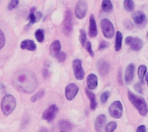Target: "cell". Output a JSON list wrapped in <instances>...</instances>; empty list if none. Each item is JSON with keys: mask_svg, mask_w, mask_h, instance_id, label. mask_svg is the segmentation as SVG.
<instances>
[{"mask_svg": "<svg viewBox=\"0 0 148 132\" xmlns=\"http://www.w3.org/2000/svg\"><path fill=\"white\" fill-rule=\"evenodd\" d=\"M13 84L19 91L25 93H32L37 87V80L32 72L21 70L16 73L13 78Z\"/></svg>", "mask_w": 148, "mask_h": 132, "instance_id": "6da1fadb", "label": "cell"}, {"mask_svg": "<svg viewBox=\"0 0 148 132\" xmlns=\"http://www.w3.org/2000/svg\"><path fill=\"white\" fill-rule=\"evenodd\" d=\"M127 94H128V99H129L130 102L138 110L139 113L141 116H146L148 112L147 105L146 100L142 97H140L138 95H135L131 91H128V93Z\"/></svg>", "mask_w": 148, "mask_h": 132, "instance_id": "7a4b0ae2", "label": "cell"}, {"mask_svg": "<svg viewBox=\"0 0 148 132\" xmlns=\"http://www.w3.org/2000/svg\"><path fill=\"white\" fill-rule=\"evenodd\" d=\"M16 99L10 94H6L1 101V110L5 116H10L16 108Z\"/></svg>", "mask_w": 148, "mask_h": 132, "instance_id": "3957f363", "label": "cell"}, {"mask_svg": "<svg viewBox=\"0 0 148 132\" xmlns=\"http://www.w3.org/2000/svg\"><path fill=\"white\" fill-rule=\"evenodd\" d=\"M101 31L103 33V35L108 38V39H111L114 37V27L113 22L108 19V18H104L101 20Z\"/></svg>", "mask_w": 148, "mask_h": 132, "instance_id": "277c9868", "label": "cell"}, {"mask_svg": "<svg viewBox=\"0 0 148 132\" xmlns=\"http://www.w3.org/2000/svg\"><path fill=\"white\" fill-rule=\"evenodd\" d=\"M88 11V3L86 0H78L75 10V15L77 19H83L86 16Z\"/></svg>", "mask_w": 148, "mask_h": 132, "instance_id": "5b68a950", "label": "cell"}, {"mask_svg": "<svg viewBox=\"0 0 148 132\" xmlns=\"http://www.w3.org/2000/svg\"><path fill=\"white\" fill-rule=\"evenodd\" d=\"M109 113L111 117L114 118H117V119L121 118L123 113V105L121 102L117 100L112 103L111 105L109 106Z\"/></svg>", "mask_w": 148, "mask_h": 132, "instance_id": "8992f818", "label": "cell"}, {"mask_svg": "<svg viewBox=\"0 0 148 132\" xmlns=\"http://www.w3.org/2000/svg\"><path fill=\"white\" fill-rule=\"evenodd\" d=\"M125 42L127 45L130 46L131 49L134 51H140L143 48V42L138 37L127 36L125 40Z\"/></svg>", "mask_w": 148, "mask_h": 132, "instance_id": "52a82bcc", "label": "cell"}, {"mask_svg": "<svg viewBox=\"0 0 148 132\" xmlns=\"http://www.w3.org/2000/svg\"><path fill=\"white\" fill-rule=\"evenodd\" d=\"M73 70H74V74L76 80H82L84 78L85 73L84 70L82 68V61L79 59H75L73 61Z\"/></svg>", "mask_w": 148, "mask_h": 132, "instance_id": "ba28073f", "label": "cell"}, {"mask_svg": "<svg viewBox=\"0 0 148 132\" xmlns=\"http://www.w3.org/2000/svg\"><path fill=\"white\" fill-rule=\"evenodd\" d=\"M73 30V16L70 10H68L65 15L64 23H63V32L64 35H69Z\"/></svg>", "mask_w": 148, "mask_h": 132, "instance_id": "9c48e42d", "label": "cell"}, {"mask_svg": "<svg viewBox=\"0 0 148 132\" xmlns=\"http://www.w3.org/2000/svg\"><path fill=\"white\" fill-rule=\"evenodd\" d=\"M57 112H58V107L56 105H52L43 112L42 118L46 120L47 122H51L56 118Z\"/></svg>", "mask_w": 148, "mask_h": 132, "instance_id": "30bf717a", "label": "cell"}, {"mask_svg": "<svg viewBox=\"0 0 148 132\" xmlns=\"http://www.w3.org/2000/svg\"><path fill=\"white\" fill-rule=\"evenodd\" d=\"M79 92V87L75 83L69 84L65 88V96L68 100H73Z\"/></svg>", "mask_w": 148, "mask_h": 132, "instance_id": "8fae6325", "label": "cell"}, {"mask_svg": "<svg viewBox=\"0 0 148 132\" xmlns=\"http://www.w3.org/2000/svg\"><path fill=\"white\" fill-rule=\"evenodd\" d=\"M42 13L39 12V11L36 12V8L33 7V8L30 10V11H29V16H28L29 23H28L27 26H28V27H30V25H32L33 23H35V22H39L40 19L42 18Z\"/></svg>", "mask_w": 148, "mask_h": 132, "instance_id": "7c38bea8", "label": "cell"}, {"mask_svg": "<svg viewBox=\"0 0 148 132\" xmlns=\"http://www.w3.org/2000/svg\"><path fill=\"white\" fill-rule=\"evenodd\" d=\"M106 122H107V117L103 114L99 115L95 119V125L96 131L103 132V130L106 125Z\"/></svg>", "mask_w": 148, "mask_h": 132, "instance_id": "4fadbf2b", "label": "cell"}, {"mask_svg": "<svg viewBox=\"0 0 148 132\" xmlns=\"http://www.w3.org/2000/svg\"><path fill=\"white\" fill-rule=\"evenodd\" d=\"M134 72H135V66L134 64H129L126 69V73H125V80L127 84H130L134 78Z\"/></svg>", "mask_w": 148, "mask_h": 132, "instance_id": "5bb4252c", "label": "cell"}, {"mask_svg": "<svg viewBox=\"0 0 148 132\" xmlns=\"http://www.w3.org/2000/svg\"><path fill=\"white\" fill-rule=\"evenodd\" d=\"M132 18L134 22V23H136L137 25H143L146 22V15L144 14V12L142 11H137L134 12L132 15Z\"/></svg>", "mask_w": 148, "mask_h": 132, "instance_id": "9a60e30c", "label": "cell"}, {"mask_svg": "<svg viewBox=\"0 0 148 132\" xmlns=\"http://www.w3.org/2000/svg\"><path fill=\"white\" fill-rule=\"evenodd\" d=\"M98 85V78L95 74L90 73L87 77V86L88 89L89 90H95L97 87Z\"/></svg>", "mask_w": 148, "mask_h": 132, "instance_id": "2e32d148", "label": "cell"}, {"mask_svg": "<svg viewBox=\"0 0 148 132\" xmlns=\"http://www.w3.org/2000/svg\"><path fill=\"white\" fill-rule=\"evenodd\" d=\"M98 30H97V25H96V22L95 19L94 15H90L89 17V36L91 38L95 37L97 35Z\"/></svg>", "mask_w": 148, "mask_h": 132, "instance_id": "e0dca14e", "label": "cell"}, {"mask_svg": "<svg viewBox=\"0 0 148 132\" xmlns=\"http://www.w3.org/2000/svg\"><path fill=\"white\" fill-rule=\"evenodd\" d=\"M98 70H99L100 73L102 76L107 75L109 73V71H110V66H109V64L107 61H105L103 60H101L98 62Z\"/></svg>", "mask_w": 148, "mask_h": 132, "instance_id": "ac0fdd59", "label": "cell"}, {"mask_svg": "<svg viewBox=\"0 0 148 132\" xmlns=\"http://www.w3.org/2000/svg\"><path fill=\"white\" fill-rule=\"evenodd\" d=\"M20 47L22 49H25V50H29V51H35L36 49V43L32 41V40H24L21 42Z\"/></svg>", "mask_w": 148, "mask_h": 132, "instance_id": "d6986e66", "label": "cell"}, {"mask_svg": "<svg viewBox=\"0 0 148 132\" xmlns=\"http://www.w3.org/2000/svg\"><path fill=\"white\" fill-rule=\"evenodd\" d=\"M60 51H61V42L58 40H56L51 43V45L49 47V54L53 57H56V54Z\"/></svg>", "mask_w": 148, "mask_h": 132, "instance_id": "ffe728a7", "label": "cell"}, {"mask_svg": "<svg viewBox=\"0 0 148 132\" xmlns=\"http://www.w3.org/2000/svg\"><path fill=\"white\" fill-rule=\"evenodd\" d=\"M85 92H86V93H87V95H88V99H89V100H90V108H91V110L95 111V110L96 109V107H97V103H96L95 95L92 92H90L89 89H88V88L85 90Z\"/></svg>", "mask_w": 148, "mask_h": 132, "instance_id": "44dd1931", "label": "cell"}, {"mask_svg": "<svg viewBox=\"0 0 148 132\" xmlns=\"http://www.w3.org/2000/svg\"><path fill=\"white\" fill-rule=\"evenodd\" d=\"M115 38H116V40H115V50L120 51L122 48V40H123L122 33L121 31H117Z\"/></svg>", "mask_w": 148, "mask_h": 132, "instance_id": "7402d4cb", "label": "cell"}, {"mask_svg": "<svg viewBox=\"0 0 148 132\" xmlns=\"http://www.w3.org/2000/svg\"><path fill=\"white\" fill-rule=\"evenodd\" d=\"M101 9L103 11L107 13H110L113 11V3L111 0H103L101 3Z\"/></svg>", "mask_w": 148, "mask_h": 132, "instance_id": "603a6c76", "label": "cell"}, {"mask_svg": "<svg viewBox=\"0 0 148 132\" xmlns=\"http://www.w3.org/2000/svg\"><path fill=\"white\" fill-rule=\"evenodd\" d=\"M134 7H135V4L133 0H124V8L127 11H129V12L134 11Z\"/></svg>", "mask_w": 148, "mask_h": 132, "instance_id": "cb8c5ba5", "label": "cell"}, {"mask_svg": "<svg viewBox=\"0 0 148 132\" xmlns=\"http://www.w3.org/2000/svg\"><path fill=\"white\" fill-rule=\"evenodd\" d=\"M146 73H147V66H145V65L140 66L139 69H138V75H139V78L141 80V82L143 81L144 77L146 76Z\"/></svg>", "mask_w": 148, "mask_h": 132, "instance_id": "d4e9b609", "label": "cell"}, {"mask_svg": "<svg viewBox=\"0 0 148 132\" xmlns=\"http://www.w3.org/2000/svg\"><path fill=\"white\" fill-rule=\"evenodd\" d=\"M35 37L38 42H42L44 41V31L41 29H37L35 32Z\"/></svg>", "mask_w": 148, "mask_h": 132, "instance_id": "484cf974", "label": "cell"}, {"mask_svg": "<svg viewBox=\"0 0 148 132\" xmlns=\"http://www.w3.org/2000/svg\"><path fill=\"white\" fill-rule=\"evenodd\" d=\"M117 128V123L116 122H110L107 125L105 130L106 132H114Z\"/></svg>", "mask_w": 148, "mask_h": 132, "instance_id": "4316f807", "label": "cell"}, {"mask_svg": "<svg viewBox=\"0 0 148 132\" xmlns=\"http://www.w3.org/2000/svg\"><path fill=\"white\" fill-rule=\"evenodd\" d=\"M60 129L62 131H69L71 129V125L68 121H61L60 122Z\"/></svg>", "mask_w": 148, "mask_h": 132, "instance_id": "83f0119b", "label": "cell"}, {"mask_svg": "<svg viewBox=\"0 0 148 132\" xmlns=\"http://www.w3.org/2000/svg\"><path fill=\"white\" fill-rule=\"evenodd\" d=\"M80 42H81V44L82 46L85 45L86 42H87V35H86V31L84 29H81V34H80Z\"/></svg>", "mask_w": 148, "mask_h": 132, "instance_id": "f1b7e54d", "label": "cell"}, {"mask_svg": "<svg viewBox=\"0 0 148 132\" xmlns=\"http://www.w3.org/2000/svg\"><path fill=\"white\" fill-rule=\"evenodd\" d=\"M44 95V91H39L36 94L33 95V97L31 98V101L32 102H36V100H39L40 99H42Z\"/></svg>", "mask_w": 148, "mask_h": 132, "instance_id": "f546056e", "label": "cell"}, {"mask_svg": "<svg viewBox=\"0 0 148 132\" xmlns=\"http://www.w3.org/2000/svg\"><path fill=\"white\" fill-rule=\"evenodd\" d=\"M18 0H10V2L9 3V5L7 7L8 10H14L15 8H16V6L18 5Z\"/></svg>", "mask_w": 148, "mask_h": 132, "instance_id": "4dcf8cb0", "label": "cell"}, {"mask_svg": "<svg viewBox=\"0 0 148 132\" xmlns=\"http://www.w3.org/2000/svg\"><path fill=\"white\" fill-rule=\"evenodd\" d=\"M109 95H110V93L109 92H104L101 95V101L102 104L106 103L109 98Z\"/></svg>", "mask_w": 148, "mask_h": 132, "instance_id": "1f68e13d", "label": "cell"}, {"mask_svg": "<svg viewBox=\"0 0 148 132\" xmlns=\"http://www.w3.org/2000/svg\"><path fill=\"white\" fill-rule=\"evenodd\" d=\"M56 58L60 62H63V61L66 60V54H65V53H63V52H61V51H60V52L56 54Z\"/></svg>", "mask_w": 148, "mask_h": 132, "instance_id": "d6a6232c", "label": "cell"}, {"mask_svg": "<svg viewBox=\"0 0 148 132\" xmlns=\"http://www.w3.org/2000/svg\"><path fill=\"white\" fill-rule=\"evenodd\" d=\"M4 44H5V35L3 32L0 29V50L3 48Z\"/></svg>", "mask_w": 148, "mask_h": 132, "instance_id": "836d02e7", "label": "cell"}, {"mask_svg": "<svg viewBox=\"0 0 148 132\" xmlns=\"http://www.w3.org/2000/svg\"><path fill=\"white\" fill-rule=\"evenodd\" d=\"M85 48H87V50L88 51V53H89V54L91 55V56H94V51H93V49H92V46H91V42H86V43H85Z\"/></svg>", "mask_w": 148, "mask_h": 132, "instance_id": "e575fe53", "label": "cell"}, {"mask_svg": "<svg viewBox=\"0 0 148 132\" xmlns=\"http://www.w3.org/2000/svg\"><path fill=\"white\" fill-rule=\"evenodd\" d=\"M124 27L127 29H132L134 28V23L130 20H125L124 21Z\"/></svg>", "mask_w": 148, "mask_h": 132, "instance_id": "d590c367", "label": "cell"}, {"mask_svg": "<svg viewBox=\"0 0 148 132\" xmlns=\"http://www.w3.org/2000/svg\"><path fill=\"white\" fill-rule=\"evenodd\" d=\"M108 46V43H107L106 42H104V41H102L101 43H100V45H99V50H102V49H104V48H106Z\"/></svg>", "mask_w": 148, "mask_h": 132, "instance_id": "8d00e7d4", "label": "cell"}, {"mask_svg": "<svg viewBox=\"0 0 148 132\" xmlns=\"http://www.w3.org/2000/svg\"><path fill=\"white\" fill-rule=\"evenodd\" d=\"M137 132H147V128L145 125H140L138 127L137 129Z\"/></svg>", "mask_w": 148, "mask_h": 132, "instance_id": "74e56055", "label": "cell"}, {"mask_svg": "<svg viewBox=\"0 0 148 132\" xmlns=\"http://www.w3.org/2000/svg\"><path fill=\"white\" fill-rule=\"evenodd\" d=\"M135 88H136V90H137L139 93H142V89H140V88H141L140 84H136V85H135Z\"/></svg>", "mask_w": 148, "mask_h": 132, "instance_id": "f35d334b", "label": "cell"}, {"mask_svg": "<svg viewBox=\"0 0 148 132\" xmlns=\"http://www.w3.org/2000/svg\"><path fill=\"white\" fill-rule=\"evenodd\" d=\"M39 132H49V131H47V129H42V130H41Z\"/></svg>", "mask_w": 148, "mask_h": 132, "instance_id": "ab89813d", "label": "cell"}, {"mask_svg": "<svg viewBox=\"0 0 148 132\" xmlns=\"http://www.w3.org/2000/svg\"><path fill=\"white\" fill-rule=\"evenodd\" d=\"M62 132H65V131H62Z\"/></svg>", "mask_w": 148, "mask_h": 132, "instance_id": "60d3db41", "label": "cell"}]
</instances>
